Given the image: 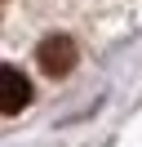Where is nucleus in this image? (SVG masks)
Instances as JSON below:
<instances>
[{
    "mask_svg": "<svg viewBox=\"0 0 142 147\" xmlns=\"http://www.w3.org/2000/svg\"><path fill=\"white\" fill-rule=\"evenodd\" d=\"M0 85H5L0 111H5V116H18V111L31 102V85H27V76L18 71V67H5V71H0Z\"/></svg>",
    "mask_w": 142,
    "mask_h": 147,
    "instance_id": "f03ea898",
    "label": "nucleus"
},
{
    "mask_svg": "<svg viewBox=\"0 0 142 147\" xmlns=\"http://www.w3.org/2000/svg\"><path fill=\"white\" fill-rule=\"evenodd\" d=\"M76 58H80V49H76V40L71 36H44L40 40V49H36V63H40V71L44 76H67L71 67H76Z\"/></svg>",
    "mask_w": 142,
    "mask_h": 147,
    "instance_id": "f257e3e1",
    "label": "nucleus"
}]
</instances>
